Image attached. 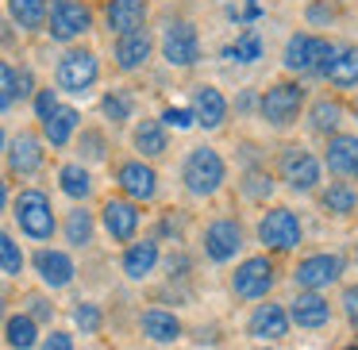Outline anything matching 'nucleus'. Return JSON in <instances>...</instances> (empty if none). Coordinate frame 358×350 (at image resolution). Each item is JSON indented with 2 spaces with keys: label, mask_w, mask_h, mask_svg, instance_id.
<instances>
[{
  "label": "nucleus",
  "mask_w": 358,
  "mask_h": 350,
  "mask_svg": "<svg viewBox=\"0 0 358 350\" xmlns=\"http://www.w3.org/2000/svg\"><path fill=\"white\" fill-rule=\"evenodd\" d=\"M12 219H16L20 235L31 242H50L58 235V212L43 189L27 185L12 196Z\"/></svg>",
  "instance_id": "1"
},
{
  "label": "nucleus",
  "mask_w": 358,
  "mask_h": 350,
  "mask_svg": "<svg viewBox=\"0 0 358 350\" xmlns=\"http://www.w3.org/2000/svg\"><path fill=\"white\" fill-rule=\"evenodd\" d=\"M224 181H227V162L216 147H204L201 143V147H193L185 154V162H181V185H185L189 196L208 200V196H216L224 189Z\"/></svg>",
  "instance_id": "2"
},
{
  "label": "nucleus",
  "mask_w": 358,
  "mask_h": 350,
  "mask_svg": "<svg viewBox=\"0 0 358 350\" xmlns=\"http://www.w3.org/2000/svg\"><path fill=\"white\" fill-rule=\"evenodd\" d=\"M101 81V58L89 47H66L55 62V89L70 96H89Z\"/></svg>",
  "instance_id": "3"
},
{
  "label": "nucleus",
  "mask_w": 358,
  "mask_h": 350,
  "mask_svg": "<svg viewBox=\"0 0 358 350\" xmlns=\"http://www.w3.org/2000/svg\"><path fill=\"white\" fill-rule=\"evenodd\" d=\"M43 31L55 43H62V47H73L78 39H85L93 31V8L85 0H50Z\"/></svg>",
  "instance_id": "4"
},
{
  "label": "nucleus",
  "mask_w": 358,
  "mask_h": 350,
  "mask_svg": "<svg viewBox=\"0 0 358 350\" xmlns=\"http://www.w3.org/2000/svg\"><path fill=\"white\" fill-rule=\"evenodd\" d=\"M304 112V89L296 81H278L258 96V116L273 127V131H285L301 119Z\"/></svg>",
  "instance_id": "5"
},
{
  "label": "nucleus",
  "mask_w": 358,
  "mask_h": 350,
  "mask_svg": "<svg viewBox=\"0 0 358 350\" xmlns=\"http://www.w3.org/2000/svg\"><path fill=\"white\" fill-rule=\"evenodd\" d=\"M301 239H304V224L293 208H285V204H273V208L258 219V242H262L266 250H273V254L296 250Z\"/></svg>",
  "instance_id": "6"
},
{
  "label": "nucleus",
  "mask_w": 358,
  "mask_h": 350,
  "mask_svg": "<svg viewBox=\"0 0 358 350\" xmlns=\"http://www.w3.org/2000/svg\"><path fill=\"white\" fill-rule=\"evenodd\" d=\"M335 54V43L320 39V35H308V31H296L289 35L285 43V54H281V62H285L289 73H316V78H324V66L331 62Z\"/></svg>",
  "instance_id": "7"
},
{
  "label": "nucleus",
  "mask_w": 358,
  "mask_h": 350,
  "mask_svg": "<svg viewBox=\"0 0 358 350\" xmlns=\"http://www.w3.org/2000/svg\"><path fill=\"white\" fill-rule=\"evenodd\" d=\"M273 285H278V265L266 254L243 258L231 273V293L239 296V300H266Z\"/></svg>",
  "instance_id": "8"
},
{
  "label": "nucleus",
  "mask_w": 358,
  "mask_h": 350,
  "mask_svg": "<svg viewBox=\"0 0 358 350\" xmlns=\"http://www.w3.org/2000/svg\"><path fill=\"white\" fill-rule=\"evenodd\" d=\"M162 58H166V66H173V70H189V66L201 62V35H196V27L189 24V20H173V24H166Z\"/></svg>",
  "instance_id": "9"
},
{
  "label": "nucleus",
  "mask_w": 358,
  "mask_h": 350,
  "mask_svg": "<svg viewBox=\"0 0 358 350\" xmlns=\"http://www.w3.org/2000/svg\"><path fill=\"white\" fill-rule=\"evenodd\" d=\"M278 170H281V181H285L293 193H312V189L320 185L324 162H320L312 150H304V147H285V150H281Z\"/></svg>",
  "instance_id": "10"
},
{
  "label": "nucleus",
  "mask_w": 358,
  "mask_h": 350,
  "mask_svg": "<svg viewBox=\"0 0 358 350\" xmlns=\"http://www.w3.org/2000/svg\"><path fill=\"white\" fill-rule=\"evenodd\" d=\"M201 247H204V258H208V262L227 265L243 250V224L231 219V216L212 219V224L204 227V235H201Z\"/></svg>",
  "instance_id": "11"
},
{
  "label": "nucleus",
  "mask_w": 358,
  "mask_h": 350,
  "mask_svg": "<svg viewBox=\"0 0 358 350\" xmlns=\"http://www.w3.org/2000/svg\"><path fill=\"white\" fill-rule=\"evenodd\" d=\"M116 185H120V196L131 204H147L158 196V170L143 158H127V162L116 166Z\"/></svg>",
  "instance_id": "12"
},
{
  "label": "nucleus",
  "mask_w": 358,
  "mask_h": 350,
  "mask_svg": "<svg viewBox=\"0 0 358 350\" xmlns=\"http://www.w3.org/2000/svg\"><path fill=\"white\" fill-rule=\"evenodd\" d=\"M339 277H343V258L339 254H327V250L301 258L296 270H293V285L301 289V293H320V289L335 285Z\"/></svg>",
  "instance_id": "13"
},
{
  "label": "nucleus",
  "mask_w": 358,
  "mask_h": 350,
  "mask_svg": "<svg viewBox=\"0 0 358 350\" xmlns=\"http://www.w3.org/2000/svg\"><path fill=\"white\" fill-rule=\"evenodd\" d=\"M4 158H8V173L16 177H35V173L47 166V143L35 131H16L4 147Z\"/></svg>",
  "instance_id": "14"
},
{
  "label": "nucleus",
  "mask_w": 358,
  "mask_h": 350,
  "mask_svg": "<svg viewBox=\"0 0 358 350\" xmlns=\"http://www.w3.org/2000/svg\"><path fill=\"white\" fill-rule=\"evenodd\" d=\"M139 224H143L139 204L124 200V196H108V200L101 204V227L112 242H124L127 247V242L139 235Z\"/></svg>",
  "instance_id": "15"
},
{
  "label": "nucleus",
  "mask_w": 358,
  "mask_h": 350,
  "mask_svg": "<svg viewBox=\"0 0 358 350\" xmlns=\"http://www.w3.org/2000/svg\"><path fill=\"white\" fill-rule=\"evenodd\" d=\"M31 270L35 277L43 281L47 289H70L73 277H78V265H73L70 250H58V247H39L31 254Z\"/></svg>",
  "instance_id": "16"
},
{
  "label": "nucleus",
  "mask_w": 358,
  "mask_h": 350,
  "mask_svg": "<svg viewBox=\"0 0 358 350\" xmlns=\"http://www.w3.org/2000/svg\"><path fill=\"white\" fill-rule=\"evenodd\" d=\"M289 316H285V308L281 304H273V300H266V304H255V312L247 316V335L255 342H281L289 335Z\"/></svg>",
  "instance_id": "17"
},
{
  "label": "nucleus",
  "mask_w": 358,
  "mask_h": 350,
  "mask_svg": "<svg viewBox=\"0 0 358 350\" xmlns=\"http://www.w3.org/2000/svg\"><path fill=\"white\" fill-rule=\"evenodd\" d=\"M289 323H296L301 331H320L331 323V300L324 293H296L285 308Z\"/></svg>",
  "instance_id": "18"
},
{
  "label": "nucleus",
  "mask_w": 358,
  "mask_h": 350,
  "mask_svg": "<svg viewBox=\"0 0 358 350\" xmlns=\"http://www.w3.org/2000/svg\"><path fill=\"white\" fill-rule=\"evenodd\" d=\"M158 262H162L158 239H131L120 254V270H124L127 281H147L158 270Z\"/></svg>",
  "instance_id": "19"
},
{
  "label": "nucleus",
  "mask_w": 358,
  "mask_h": 350,
  "mask_svg": "<svg viewBox=\"0 0 358 350\" xmlns=\"http://www.w3.org/2000/svg\"><path fill=\"white\" fill-rule=\"evenodd\" d=\"M150 54H155V35H150L147 27H139V31H131V35H120L116 47H112L116 70H124V73L143 70V66L150 62Z\"/></svg>",
  "instance_id": "20"
},
{
  "label": "nucleus",
  "mask_w": 358,
  "mask_h": 350,
  "mask_svg": "<svg viewBox=\"0 0 358 350\" xmlns=\"http://www.w3.org/2000/svg\"><path fill=\"white\" fill-rule=\"evenodd\" d=\"M147 12L150 4L147 0H104V27L112 35H131L139 27H147Z\"/></svg>",
  "instance_id": "21"
},
{
  "label": "nucleus",
  "mask_w": 358,
  "mask_h": 350,
  "mask_svg": "<svg viewBox=\"0 0 358 350\" xmlns=\"http://www.w3.org/2000/svg\"><path fill=\"white\" fill-rule=\"evenodd\" d=\"M189 112H193V124L204 127V131H216L227 119V96L220 93L216 85H196L193 101H189Z\"/></svg>",
  "instance_id": "22"
},
{
  "label": "nucleus",
  "mask_w": 358,
  "mask_h": 350,
  "mask_svg": "<svg viewBox=\"0 0 358 350\" xmlns=\"http://www.w3.org/2000/svg\"><path fill=\"white\" fill-rule=\"evenodd\" d=\"M139 331H143V339L158 342V347H170V342H178L185 335V327H181V319L170 308H147L139 316Z\"/></svg>",
  "instance_id": "23"
},
{
  "label": "nucleus",
  "mask_w": 358,
  "mask_h": 350,
  "mask_svg": "<svg viewBox=\"0 0 358 350\" xmlns=\"http://www.w3.org/2000/svg\"><path fill=\"white\" fill-rule=\"evenodd\" d=\"M39 127H43V135H39V139L47 143V147H55V150H66L73 139H78L81 112L73 108V104H62V108H58L55 116L47 119V124H39Z\"/></svg>",
  "instance_id": "24"
},
{
  "label": "nucleus",
  "mask_w": 358,
  "mask_h": 350,
  "mask_svg": "<svg viewBox=\"0 0 358 350\" xmlns=\"http://www.w3.org/2000/svg\"><path fill=\"white\" fill-rule=\"evenodd\" d=\"M324 162L335 177H350L358 170V135H343L335 131L327 139V150H324Z\"/></svg>",
  "instance_id": "25"
},
{
  "label": "nucleus",
  "mask_w": 358,
  "mask_h": 350,
  "mask_svg": "<svg viewBox=\"0 0 358 350\" xmlns=\"http://www.w3.org/2000/svg\"><path fill=\"white\" fill-rule=\"evenodd\" d=\"M131 147L139 150L143 162H150V158H162L166 150H170V131H166L158 119H139V124L131 127Z\"/></svg>",
  "instance_id": "26"
},
{
  "label": "nucleus",
  "mask_w": 358,
  "mask_h": 350,
  "mask_svg": "<svg viewBox=\"0 0 358 350\" xmlns=\"http://www.w3.org/2000/svg\"><path fill=\"white\" fill-rule=\"evenodd\" d=\"M58 231H62V239L70 242L73 250H85L89 242H93V231H96V216L85 208V204H73L70 212H66V219L58 224Z\"/></svg>",
  "instance_id": "27"
},
{
  "label": "nucleus",
  "mask_w": 358,
  "mask_h": 350,
  "mask_svg": "<svg viewBox=\"0 0 358 350\" xmlns=\"http://www.w3.org/2000/svg\"><path fill=\"white\" fill-rule=\"evenodd\" d=\"M58 189H62V196H70L73 204H85L89 196H93V173H89V166L81 162H62L58 166Z\"/></svg>",
  "instance_id": "28"
},
{
  "label": "nucleus",
  "mask_w": 358,
  "mask_h": 350,
  "mask_svg": "<svg viewBox=\"0 0 358 350\" xmlns=\"http://www.w3.org/2000/svg\"><path fill=\"white\" fill-rule=\"evenodd\" d=\"M324 78L335 89H355L358 85V47H335L331 62L324 66Z\"/></svg>",
  "instance_id": "29"
},
{
  "label": "nucleus",
  "mask_w": 358,
  "mask_h": 350,
  "mask_svg": "<svg viewBox=\"0 0 358 350\" xmlns=\"http://www.w3.org/2000/svg\"><path fill=\"white\" fill-rule=\"evenodd\" d=\"M4 342H8L12 350H35L39 347V323H35L27 312H8V319H4Z\"/></svg>",
  "instance_id": "30"
},
{
  "label": "nucleus",
  "mask_w": 358,
  "mask_h": 350,
  "mask_svg": "<svg viewBox=\"0 0 358 350\" xmlns=\"http://www.w3.org/2000/svg\"><path fill=\"white\" fill-rule=\"evenodd\" d=\"M47 4L50 0H4V8H8L12 24L20 31H43V24H47Z\"/></svg>",
  "instance_id": "31"
},
{
  "label": "nucleus",
  "mask_w": 358,
  "mask_h": 350,
  "mask_svg": "<svg viewBox=\"0 0 358 350\" xmlns=\"http://www.w3.org/2000/svg\"><path fill=\"white\" fill-rule=\"evenodd\" d=\"M320 208L331 216H350L358 208V189L350 181H327V189L320 193Z\"/></svg>",
  "instance_id": "32"
},
{
  "label": "nucleus",
  "mask_w": 358,
  "mask_h": 350,
  "mask_svg": "<svg viewBox=\"0 0 358 350\" xmlns=\"http://www.w3.org/2000/svg\"><path fill=\"white\" fill-rule=\"evenodd\" d=\"M101 116L116 127L127 124V119L135 116V96L127 93V89H108V93L101 96Z\"/></svg>",
  "instance_id": "33"
},
{
  "label": "nucleus",
  "mask_w": 358,
  "mask_h": 350,
  "mask_svg": "<svg viewBox=\"0 0 358 350\" xmlns=\"http://www.w3.org/2000/svg\"><path fill=\"white\" fill-rule=\"evenodd\" d=\"M339 124H343V104L320 96V101L312 104V112H308V127L316 135H335V127H339Z\"/></svg>",
  "instance_id": "34"
},
{
  "label": "nucleus",
  "mask_w": 358,
  "mask_h": 350,
  "mask_svg": "<svg viewBox=\"0 0 358 350\" xmlns=\"http://www.w3.org/2000/svg\"><path fill=\"white\" fill-rule=\"evenodd\" d=\"M24 265H27V254H24V247L16 242V235L0 231V273H4V277H20Z\"/></svg>",
  "instance_id": "35"
},
{
  "label": "nucleus",
  "mask_w": 358,
  "mask_h": 350,
  "mask_svg": "<svg viewBox=\"0 0 358 350\" xmlns=\"http://www.w3.org/2000/svg\"><path fill=\"white\" fill-rule=\"evenodd\" d=\"M262 54H266V43L258 39V31H250V27H247V31H243L235 43H231V47L224 50V58H231V62H243V66L258 62Z\"/></svg>",
  "instance_id": "36"
},
{
  "label": "nucleus",
  "mask_w": 358,
  "mask_h": 350,
  "mask_svg": "<svg viewBox=\"0 0 358 350\" xmlns=\"http://www.w3.org/2000/svg\"><path fill=\"white\" fill-rule=\"evenodd\" d=\"M78 150H81V166L104 162V158H108V139H104V131H96V127H85L81 139H78Z\"/></svg>",
  "instance_id": "37"
},
{
  "label": "nucleus",
  "mask_w": 358,
  "mask_h": 350,
  "mask_svg": "<svg viewBox=\"0 0 358 350\" xmlns=\"http://www.w3.org/2000/svg\"><path fill=\"white\" fill-rule=\"evenodd\" d=\"M73 327H78L81 335H96L104 327V312H101V304H93V300H78L73 304Z\"/></svg>",
  "instance_id": "38"
},
{
  "label": "nucleus",
  "mask_w": 358,
  "mask_h": 350,
  "mask_svg": "<svg viewBox=\"0 0 358 350\" xmlns=\"http://www.w3.org/2000/svg\"><path fill=\"white\" fill-rule=\"evenodd\" d=\"M16 66L12 62H0V116L16 108Z\"/></svg>",
  "instance_id": "39"
},
{
  "label": "nucleus",
  "mask_w": 358,
  "mask_h": 350,
  "mask_svg": "<svg viewBox=\"0 0 358 350\" xmlns=\"http://www.w3.org/2000/svg\"><path fill=\"white\" fill-rule=\"evenodd\" d=\"M62 108V101H58V89H35V96H31V112H35V119H39V124H47L50 116H55V112Z\"/></svg>",
  "instance_id": "40"
},
{
  "label": "nucleus",
  "mask_w": 358,
  "mask_h": 350,
  "mask_svg": "<svg viewBox=\"0 0 358 350\" xmlns=\"http://www.w3.org/2000/svg\"><path fill=\"white\" fill-rule=\"evenodd\" d=\"M243 193H247L250 200H266V196L273 193V177H270V173H258V170H250L247 177H243Z\"/></svg>",
  "instance_id": "41"
},
{
  "label": "nucleus",
  "mask_w": 358,
  "mask_h": 350,
  "mask_svg": "<svg viewBox=\"0 0 358 350\" xmlns=\"http://www.w3.org/2000/svg\"><path fill=\"white\" fill-rule=\"evenodd\" d=\"M158 124L166 127V131H189V127H196L193 124V112L189 108H181V104H170V108H162V116H158Z\"/></svg>",
  "instance_id": "42"
},
{
  "label": "nucleus",
  "mask_w": 358,
  "mask_h": 350,
  "mask_svg": "<svg viewBox=\"0 0 358 350\" xmlns=\"http://www.w3.org/2000/svg\"><path fill=\"white\" fill-rule=\"evenodd\" d=\"M339 308H343V316H347L350 331H358V285H347V289H343Z\"/></svg>",
  "instance_id": "43"
},
{
  "label": "nucleus",
  "mask_w": 358,
  "mask_h": 350,
  "mask_svg": "<svg viewBox=\"0 0 358 350\" xmlns=\"http://www.w3.org/2000/svg\"><path fill=\"white\" fill-rule=\"evenodd\" d=\"M39 350H78L73 347V335L70 331H50L39 339Z\"/></svg>",
  "instance_id": "44"
},
{
  "label": "nucleus",
  "mask_w": 358,
  "mask_h": 350,
  "mask_svg": "<svg viewBox=\"0 0 358 350\" xmlns=\"http://www.w3.org/2000/svg\"><path fill=\"white\" fill-rule=\"evenodd\" d=\"M27 304H31V308H27V316H31L35 323H47V319L55 316V304H50L47 296H31Z\"/></svg>",
  "instance_id": "45"
},
{
  "label": "nucleus",
  "mask_w": 358,
  "mask_h": 350,
  "mask_svg": "<svg viewBox=\"0 0 358 350\" xmlns=\"http://www.w3.org/2000/svg\"><path fill=\"white\" fill-rule=\"evenodd\" d=\"M16 96L24 101V96H35V78L31 70H16Z\"/></svg>",
  "instance_id": "46"
},
{
  "label": "nucleus",
  "mask_w": 358,
  "mask_h": 350,
  "mask_svg": "<svg viewBox=\"0 0 358 350\" xmlns=\"http://www.w3.org/2000/svg\"><path fill=\"white\" fill-rule=\"evenodd\" d=\"M331 16H335L331 4H312L308 8V24H331Z\"/></svg>",
  "instance_id": "47"
},
{
  "label": "nucleus",
  "mask_w": 358,
  "mask_h": 350,
  "mask_svg": "<svg viewBox=\"0 0 358 350\" xmlns=\"http://www.w3.org/2000/svg\"><path fill=\"white\" fill-rule=\"evenodd\" d=\"M8 204H12V193H8V181L0 177V216L8 212Z\"/></svg>",
  "instance_id": "48"
},
{
  "label": "nucleus",
  "mask_w": 358,
  "mask_h": 350,
  "mask_svg": "<svg viewBox=\"0 0 358 350\" xmlns=\"http://www.w3.org/2000/svg\"><path fill=\"white\" fill-rule=\"evenodd\" d=\"M4 319H8V300L0 296V327H4Z\"/></svg>",
  "instance_id": "49"
},
{
  "label": "nucleus",
  "mask_w": 358,
  "mask_h": 350,
  "mask_svg": "<svg viewBox=\"0 0 358 350\" xmlns=\"http://www.w3.org/2000/svg\"><path fill=\"white\" fill-rule=\"evenodd\" d=\"M4 147H8V131L0 127V158H4Z\"/></svg>",
  "instance_id": "50"
},
{
  "label": "nucleus",
  "mask_w": 358,
  "mask_h": 350,
  "mask_svg": "<svg viewBox=\"0 0 358 350\" xmlns=\"http://www.w3.org/2000/svg\"><path fill=\"white\" fill-rule=\"evenodd\" d=\"M347 350H358V342H350V347H347Z\"/></svg>",
  "instance_id": "51"
},
{
  "label": "nucleus",
  "mask_w": 358,
  "mask_h": 350,
  "mask_svg": "<svg viewBox=\"0 0 358 350\" xmlns=\"http://www.w3.org/2000/svg\"><path fill=\"white\" fill-rule=\"evenodd\" d=\"M355 177H358V170H355Z\"/></svg>",
  "instance_id": "52"
}]
</instances>
